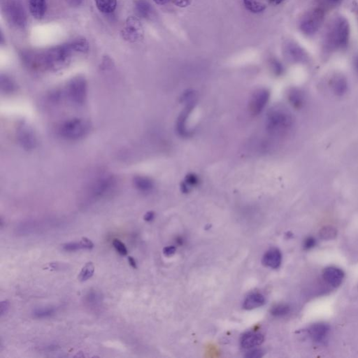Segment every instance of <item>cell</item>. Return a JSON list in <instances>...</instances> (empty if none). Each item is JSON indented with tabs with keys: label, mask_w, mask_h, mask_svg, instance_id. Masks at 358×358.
<instances>
[{
	"label": "cell",
	"mask_w": 358,
	"mask_h": 358,
	"mask_svg": "<svg viewBox=\"0 0 358 358\" xmlns=\"http://www.w3.org/2000/svg\"><path fill=\"white\" fill-rule=\"evenodd\" d=\"M264 340L265 338L262 334L249 332L243 336L241 340V345L243 348L249 349L260 346L263 343Z\"/></svg>",
	"instance_id": "17"
},
{
	"label": "cell",
	"mask_w": 358,
	"mask_h": 358,
	"mask_svg": "<svg viewBox=\"0 0 358 358\" xmlns=\"http://www.w3.org/2000/svg\"><path fill=\"white\" fill-rule=\"evenodd\" d=\"M355 65H356V67L358 70V57L357 59H356V62H355Z\"/></svg>",
	"instance_id": "48"
},
{
	"label": "cell",
	"mask_w": 358,
	"mask_h": 358,
	"mask_svg": "<svg viewBox=\"0 0 358 358\" xmlns=\"http://www.w3.org/2000/svg\"><path fill=\"white\" fill-rule=\"evenodd\" d=\"M284 0H279V1H278V4H281V2H283Z\"/></svg>",
	"instance_id": "49"
},
{
	"label": "cell",
	"mask_w": 358,
	"mask_h": 358,
	"mask_svg": "<svg viewBox=\"0 0 358 358\" xmlns=\"http://www.w3.org/2000/svg\"><path fill=\"white\" fill-rule=\"evenodd\" d=\"M164 254L167 256H170V255H173L176 252V248L174 246H167V247L164 248L163 250Z\"/></svg>",
	"instance_id": "41"
},
{
	"label": "cell",
	"mask_w": 358,
	"mask_h": 358,
	"mask_svg": "<svg viewBox=\"0 0 358 358\" xmlns=\"http://www.w3.org/2000/svg\"><path fill=\"white\" fill-rule=\"evenodd\" d=\"M270 92L266 89L257 90L249 102V111L253 116H257L263 111L269 100Z\"/></svg>",
	"instance_id": "11"
},
{
	"label": "cell",
	"mask_w": 358,
	"mask_h": 358,
	"mask_svg": "<svg viewBox=\"0 0 358 358\" xmlns=\"http://www.w3.org/2000/svg\"><path fill=\"white\" fill-rule=\"evenodd\" d=\"M134 185L137 189L142 192H149L153 190L154 183L151 179L143 176H137L134 178Z\"/></svg>",
	"instance_id": "21"
},
{
	"label": "cell",
	"mask_w": 358,
	"mask_h": 358,
	"mask_svg": "<svg viewBox=\"0 0 358 358\" xmlns=\"http://www.w3.org/2000/svg\"><path fill=\"white\" fill-rule=\"evenodd\" d=\"M308 335L313 341L322 343L325 341L326 338L329 335L330 327L328 324L320 322V323L311 325L308 329Z\"/></svg>",
	"instance_id": "14"
},
{
	"label": "cell",
	"mask_w": 358,
	"mask_h": 358,
	"mask_svg": "<svg viewBox=\"0 0 358 358\" xmlns=\"http://www.w3.org/2000/svg\"><path fill=\"white\" fill-rule=\"evenodd\" d=\"M155 218V214L153 212H148L143 216L145 221L151 222Z\"/></svg>",
	"instance_id": "42"
},
{
	"label": "cell",
	"mask_w": 358,
	"mask_h": 358,
	"mask_svg": "<svg viewBox=\"0 0 358 358\" xmlns=\"http://www.w3.org/2000/svg\"><path fill=\"white\" fill-rule=\"evenodd\" d=\"M263 356V351H261V350H255V351H252L248 353L246 357L250 358H258L262 357Z\"/></svg>",
	"instance_id": "39"
},
{
	"label": "cell",
	"mask_w": 358,
	"mask_h": 358,
	"mask_svg": "<svg viewBox=\"0 0 358 358\" xmlns=\"http://www.w3.org/2000/svg\"><path fill=\"white\" fill-rule=\"evenodd\" d=\"M196 100L185 102L186 106H185L184 109L183 110L180 116H179L178 119H177V132L180 136L185 137V136H188V134H189V132H188L186 127L187 120H188V116H190L192 110L196 106Z\"/></svg>",
	"instance_id": "12"
},
{
	"label": "cell",
	"mask_w": 358,
	"mask_h": 358,
	"mask_svg": "<svg viewBox=\"0 0 358 358\" xmlns=\"http://www.w3.org/2000/svg\"><path fill=\"white\" fill-rule=\"evenodd\" d=\"M199 183V178L193 174H188L185 178L184 183L181 185L182 191L188 193L192 187L196 186Z\"/></svg>",
	"instance_id": "31"
},
{
	"label": "cell",
	"mask_w": 358,
	"mask_h": 358,
	"mask_svg": "<svg viewBox=\"0 0 358 358\" xmlns=\"http://www.w3.org/2000/svg\"><path fill=\"white\" fill-rule=\"evenodd\" d=\"M6 20L16 28L22 29L27 25V16L19 0H6L4 6Z\"/></svg>",
	"instance_id": "5"
},
{
	"label": "cell",
	"mask_w": 358,
	"mask_h": 358,
	"mask_svg": "<svg viewBox=\"0 0 358 358\" xmlns=\"http://www.w3.org/2000/svg\"><path fill=\"white\" fill-rule=\"evenodd\" d=\"M281 261H282V255L280 251L276 249H270L263 257L264 265L270 268H279Z\"/></svg>",
	"instance_id": "16"
},
{
	"label": "cell",
	"mask_w": 358,
	"mask_h": 358,
	"mask_svg": "<svg viewBox=\"0 0 358 358\" xmlns=\"http://www.w3.org/2000/svg\"><path fill=\"white\" fill-rule=\"evenodd\" d=\"M287 55L290 60L295 62H302L306 60V55L301 48L295 44H290L286 49Z\"/></svg>",
	"instance_id": "22"
},
{
	"label": "cell",
	"mask_w": 358,
	"mask_h": 358,
	"mask_svg": "<svg viewBox=\"0 0 358 358\" xmlns=\"http://www.w3.org/2000/svg\"><path fill=\"white\" fill-rule=\"evenodd\" d=\"M332 87L336 95L342 96L346 93L348 90V83L343 76H336L332 80Z\"/></svg>",
	"instance_id": "24"
},
{
	"label": "cell",
	"mask_w": 358,
	"mask_h": 358,
	"mask_svg": "<svg viewBox=\"0 0 358 358\" xmlns=\"http://www.w3.org/2000/svg\"><path fill=\"white\" fill-rule=\"evenodd\" d=\"M10 308V302L9 300H3L0 304V317L3 318L9 312Z\"/></svg>",
	"instance_id": "36"
},
{
	"label": "cell",
	"mask_w": 358,
	"mask_h": 358,
	"mask_svg": "<svg viewBox=\"0 0 358 358\" xmlns=\"http://www.w3.org/2000/svg\"><path fill=\"white\" fill-rule=\"evenodd\" d=\"M324 20L322 9L317 8L309 11L302 18L300 28L305 35H314L322 25Z\"/></svg>",
	"instance_id": "8"
},
{
	"label": "cell",
	"mask_w": 358,
	"mask_h": 358,
	"mask_svg": "<svg viewBox=\"0 0 358 358\" xmlns=\"http://www.w3.org/2000/svg\"><path fill=\"white\" fill-rule=\"evenodd\" d=\"M70 44L75 53H86L89 49V42L85 38H76L70 41Z\"/></svg>",
	"instance_id": "28"
},
{
	"label": "cell",
	"mask_w": 358,
	"mask_h": 358,
	"mask_svg": "<svg viewBox=\"0 0 358 358\" xmlns=\"http://www.w3.org/2000/svg\"><path fill=\"white\" fill-rule=\"evenodd\" d=\"M113 246L114 249H116V251L118 252L121 255L123 256H125L128 253V251H127V247L123 244L122 241H120L119 239H114L113 241Z\"/></svg>",
	"instance_id": "34"
},
{
	"label": "cell",
	"mask_w": 358,
	"mask_h": 358,
	"mask_svg": "<svg viewBox=\"0 0 358 358\" xmlns=\"http://www.w3.org/2000/svg\"><path fill=\"white\" fill-rule=\"evenodd\" d=\"M350 29L348 22L344 18H337L330 27L327 37L326 44L331 50L343 49L348 44Z\"/></svg>",
	"instance_id": "3"
},
{
	"label": "cell",
	"mask_w": 358,
	"mask_h": 358,
	"mask_svg": "<svg viewBox=\"0 0 358 358\" xmlns=\"http://www.w3.org/2000/svg\"><path fill=\"white\" fill-rule=\"evenodd\" d=\"M55 314V308L52 306L36 308L33 311V317L36 319H49Z\"/></svg>",
	"instance_id": "27"
},
{
	"label": "cell",
	"mask_w": 358,
	"mask_h": 358,
	"mask_svg": "<svg viewBox=\"0 0 358 358\" xmlns=\"http://www.w3.org/2000/svg\"><path fill=\"white\" fill-rule=\"evenodd\" d=\"M326 1H327V2L330 3V4H333V5H335V4L340 3V1H341V0H326Z\"/></svg>",
	"instance_id": "46"
},
{
	"label": "cell",
	"mask_w": 358,
	"mask_h": 358,
	"mask_svg": "<svg viewBox=\"0 0 358 358\" xmlns=\"http://www.w3.org/2000/svg\"><path fill=\"white\" fill-rule=\"evenodd\" d=\"M116 180L113 177H102L96 180L90 188V199H100L105 197L114 188Z\"/></svg>",
	"instance_id": "9"
},
{
	"label": "cell",
	"mask_w": 358,
	"mask_h": 358,
	"mask_svg": "<svg viewBox=\"0 0 358 358\" xmlns=\"http://www.w3.org/2000/svg\"><path fill=\"white\" fill-rule=\"evenodd\" d=\"M265 303V299L263 295L259 293H253L246 297L244 302L243 307L246 310H252L260 307Z\"/></svg>",
	"instance_id": "20"
},
{
	"label": "cell",
	"mask_w": 358,
	"mask_h": 358,
	"mask_svg": "<svg viewBox=\"0 0 358 358\" xmlns=\"http://www.w3.org/2000/svg\"><path fill=\"white\" fill-rule=\"evenodd\" d=\"M271 3H275L276 4H278V1L279 0H268Z\"/></svg>",
	"instance_id": "47"
},
{
	"label": "cell",
	"mask_w": 358,
	"mask_h": 358,
	"mask_svg": "<svg viewBox=\"0 0 358 358\" xmlns=\"http://www.w3.org/2000/svg\"><path fill=\"white\" fill-rule=\"evenodd\" d=\"M316 239L313 237H308L304 241V247L306 250H309V249H312L316 245Z\"/></svg>",
	"instance_id": "38"
},
{
	"label": "cell",
	"mask_w": 358,
	"mask_h": 358,
	"mask_svg": "<svg viewBox=\"0 0 358 358\" xmlns=\"http://www.w3.org/2000/svg\"><path fill=\"white\" fill-rule=\"evenodd\" d=\"M127 260H128L129 265H130V266L132 267V268H137V263H136L135 259H134L133 257L129 256Z\"/></svg>",
	"instance_id": "44"
},
{
	"label": "cell",
	"mask_w": 358,
	"mask_h": 358,
	"mask_svg": "<svg viewBox=\"0 0 358 358\" xmlns=\"http://www.w3.org/2000/svg\"><path fill=\"white\" fill-rule=\"evenodd\" d=\"M158 5H164L167 4L170 0H153Z\"/></svg>",
	"instance_id": "45"
},
{
	"label": "cell",
	"mask_w": 358,
	"mask_h": 358,
	"mask_svg": "<svg viewBox=\"0 0 358 358\" xmlns=\"http://www.w3.org/2000/svg\"><path fill=\"white\" fill-rule=\"evenodd\" d=\"M123 39L130 43L139 42L143 39L144 30L138 18L129 17L121 33Z\"/></svg>",
	"instance_id": "7"
},
{
	"label": "cell",
	"mask_w": 358,
	"mask_h": 358,
	"mask_svg": "<svg viewBox=\"0 0 358 358\" xmlns=\"http://www.w3.org/2000/svg\"><path fill=\"white\" fill-rule=\"evenodd\" d=\"M70 42L53 48L42 55H37L36 67L49 70H62L70 63L74 54Z\"/></svg>",
	"instance_id": "1"
},
{
	"label": "cell",
	"mask_w": 358,
	"mask_h": 358,
	"mask_svg": "<svg viewBox=\"0 0 358 358\" xmlns=\"http://www.w3.org/2000/svg\"><path fill=\"white\" fill-rule=\"evenodd\" d=\"M265 124L268 133L280 137L290 132L293 126L294 118L285 107H276L268 111Z\"/></svg>",
	"instance_id": "2"
},
{
	"label": "cell",
	"mask_w": 358,
	"mask_h": 358,
	"mask_svg": "<svg viewBox=\"0 0 358 358\" xmlns=\"http://www.w3.org/2000/svg\"><path fill=\"white\" fill-rule=\"evenodd\" d=\"M87 82L82 76L72 78L67 85L69 99L77 105H83L87 98Z\"/></svg>",
	"instance_id": "6"
},
{
	"label": "cell",
	"mask_w": 358,
	"mask_h": 358,
	"mask_svg": "<svg viewBox=\"0 0 358 358\" xmlns=\"http://www.w3.org/2000/svg\"><path fill=\"white\" fill-rule=\"evenodd\" d=\"M244 5L248 10L252 13L263 12L265 9V5L256 0H244Z\"/></svg>",
	"instance_id": "30"
},
{
	"label": "cell",
	"mask_w": 358,
	"mask_h": 358,
	"mask_svg": "<svg viewBox=\"0 0 358 358\" xmlns=\"http://www.w3.org/2000/svg\"><path fill=\"white\" fill-rule=\"evenodd\" d=\"M89 130V122L81 118H72L62 123L59 133L66 140H78L86 137Z\"/></svg>",
	"instance_id": "4"
},
{
	"label": "cell",
	"mask_w": 358,
	"mask_h": 358,
	"mask_svg": "<svg viewBox=\"0 0 358 358\" xmlns=\"http://www.w3.org/2000/svg\"><path fill=\"white\" fill-rule=\"evenodd\" d=\"M103 302V295L100 291L90 290L84 296V304L86 307L95 310L100 308Z\"/></svg>",
	"instance_id": "15"
},
{
	"label": "cell",
	"mask_w": 358,
	"mask_h": 358,
	"mask_svg": "<svg viewBox=\"0 0 358 358\" xmlns=\"http://www.w3.org/2000/svg\"><path fill=\"white\" fill-rule=\"evenodd\" d=\"M17 139L24 149L33 150L37 145V140L33 129L27 124L19 126L17 132Z\"/></svg>",
	"instance_id": "10"
},
{
	"label": "cell",
	"mask_w": 358,
	"mask_h": 358,
	"mask_svg": "<svg viewBox=\"0 0 358 358\" xmlns=\"http://www.w3.org/2000/svg\"><path fill=\"white\" fill-rule=\"evenodd\" d=\"M288 100L293 107L300 108L303 105L304 97L300 90L291 89L288 92Z\"/></svg>",
	"instance_id": "25"
},
{
	"label": "cell",
	"mask_w": 358,
	"mask_h": 358,
	"mask_svg": "<svg viewBox=\"0 0 358 358\" xmlns=\"http://www.w3.org/2000/svg\"><path fill=\"white\" fill-rule=\"evenodd\" d=\"M322 277L327 284L334 287L341 285L344 279V273L340 268L335 267H329L324 268Z\"/></svg>",
	"instance_id": "13"
},
{
	"label": "cell",
	"mask_w": 358,
	"mask_h": 358,
	"mask_svg": "<svg viewBox=\"0 0 358 358\" xmlns=\"http://www.w3.org/2000/svg\"><path fill=\"white\" fill-rule=\"evenodd\" d=\"M273 71L276 75H281L284 72V67L277 60H273L271 62Z\"/></svg>",
	"instance_id": "37"
},
{
	"label": "cell",
	"mask_w": 358,
	"mask_h": 358,
	"mask_svg": "<svg viewBox=\"0 0 358 358\" xmlns=\"http://www.w3.org/2000/svg\"><path fill=\"white\" fill-rule=\"evenodd\" d=\"M97 9L102 14H111L116 10L117 0H95Z\"/></svg>",
	"instance_id": "23"
},
{
	"label": "cell",
	"mask_w": 358,
	"mask_h": 358,
	"mask_svg": "<svg viewBox=\"0 0 358 358\" xmlns=\"http://www.w3.org/2000/svg\"><path fill=\"white\" fill-rule=\"evenodd\" d=\"M95 272V266L92 262H89L84 265L81 269V272L78 275V280L81 282H85L92 278Z\"/></svg>",
	"instance_id": "29"
},
{
	"label": "cell",
	"mask_w": 358,
	"mask_h": 358,
	"mask_svg": "<svg viewBox=\"0 0 358 358\" xmlns=\"http://www.w3.org/2000/svg\"><path fill=\"white\" fill-rule=\"evenodd\" d=\"M174 4L179 7H186L189 6L191 0H173Z\"/></svg>",
	"instance_id": "40"
},
{
	"label": "cell",
	"mask_w": 358,
	"mask_h": 358,
	"mask_svg": "<svg viewBox=\"0 0 358 358\" xmlns=\"http://www.w3.org/2000/svg\"><path fill=\"white\" fill-rule=\"evenodd\" d=\"M135 9L140 17L147 18L151 15V4L145 0H137L135 2Z\"/></svg>",
	"instance_id": "26"
},
{
	"label": "cell",
	"mask_w": 358,
	"mask_h": 358,
	"mask_svg": "<svg viewBox=\"0 0 358 358\" xmlns=\"http://www.w3.org/2000/svg\"><path fill=\"white\" fill-rule=\"evenodd\" d=\"M337 230L331 226L324 227L319 232V235L321 239L327 241L335 239L337 236Z\"/></svg>",
	"instance_id": "32"
},
{
	"label": "cell",
	"mask_w": 358,
	"mask_h": 358,
	"mask_svg": "<svg viewBox=\"0 0 358 358\" xmlns=\"http://www.w3.org/2000/svg\"><path fill=\"white\" fill-rule=\"evenodd\" d=\"M62 249L67 252H74L80 250H91L94 244L86 237H83L79 242L66 243L62 246Z\"/></svg>",
	"instance_id": "18"
},
{
	"label": "cell",
	"mask_w": 358,
	"mask_h": 358,
	"mask_svg": "<svg viewBox=\"0 0 358 358\" xmlns=\"http://www.w3.org/2000/svg\"><path fill=\"white\" fill-rule=\"evenodd\" d=\"M1 88L5 92H13L15 90V86L9 78H1Z\"/></svg>",
	"instance_id": "35"
},
{
	"label": "cell",
	"mask_w": 358,
	"mask_h": 358,
	"mask_svg": "<svg viewBox=\"0 0 358 358\" xmlns=\"http://www.w3.org/2000/svg\"><path fill=\"white\" fill-rule=\"evenodd\" d=\"M289 312H290V307L286 304L277 305L274 306L271 311V314L277 317L286 316Z\"/></svg>",
	"instance_id": "33"
},
{
	"label": "cell",
	"mask_w": 358,
	"mask_h": 358,
	"mask_svg": "<svg viewBox=\"0 0 358 358\" xmlns=\"http://www.w3.org/2000/svg\"><path fill=\"white\" fill-rule=\"evenodd\" d=\"M69 4L73 6H78L82 4L84 0H65Z\"/></svg>",
	"instance_id": "43"
},
{
	"label": "cell",
	"mask_w": 358,
	"mask_h": 358,
	"mask_svg": "<svg viewBox=\"0 0 358 358\" xmlns=\"http://www.w3.org/2000/svg\"><path fill=\"white\" fill-rule=\"evenodd\" d=\"M29 8L30 14L34 18L41 20L44 17L46 11V0H30Z\"/></svg>",
	"instance_id": "19"
}]
</instances>
